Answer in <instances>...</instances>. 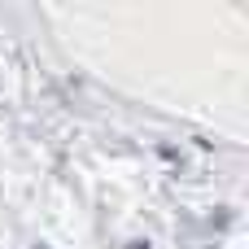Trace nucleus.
Returning a JSON list of instances; mask_svg holds the SVG:
<instances>
[{"instance_id":"f257e3e1","label":"nucleus","mask_w":249,"mask_h":249,"mask_svg":"<svg viewBox=\"0 0 249 249\" xmlns=\"http://www.w3.org/2000/svg\"><path fill=\"white\" fill-rule=\"evenodd\" d=\"M35 249H48V245H44V241H39V245H35Z\"/></svg>"}]
</instances>
